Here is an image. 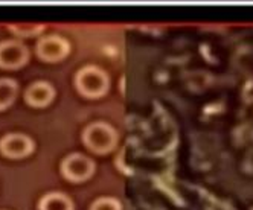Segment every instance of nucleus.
Segmentation results:
<instances>
[{
	"label": "nucleus",
	"instance_id": "9",
	"mask_svg": "<svg viewBox=\"0 0 253 210\" xmlns=\"http://www.w3.org/2000/svg\"><path fill=\"white\" fill-rule=\"evenodd\" d=\"M19 95V82L12 78H0V111L14 104Z\"/></svg>",
	"mask_w": 253,
	"mask_h": 210
},
{
	"label": "nucleus",
	"instance_id": "4",
	"mask_svg": "<svg viewBox=\"0 0 253 210\" xmlns=\"http://www.w3.org/2000/svg\"><path fill=\"white\" fill-rule=\"evenodd\" d=\"M95 171L93 162L87 155L75 152L67 155L61 162V174L63 177L72 183H81L90 178V175Z\"/></svg>",
	"mask_w": 253,
	"mask_h": 210
},
{
	"label": "nucleus",
	"instance_id": "1",
	"mask_svg": "<svg viewBox=\"0 0 253 210\" xmlns=\"http://www.w3.org/2000/svg\"><path fill=\"white\" fill-rule=\"evenodd\" d=\"M77 90L85 98H99L108 89V76L96 66H85L75 76Z\"/></svg>",
	"mask_w": 253,
	"mask_h": 210
},
{
	"label": "nucleus",
	"instance_id": "5",
	"mask_svg": "<svg viewBox=\"0 0 253 210\" xmlns=\"http://www.w3.org/2000/svg\"><path fill=\"white\" fill-rule=\"evenodd\" d=\"M29 49L19 40L0 41V67L2 69H19L29 61Z\"/></svg>",
	"mask_w": 253,
	"mask_h": 210
},
{
	"label": "nucleus",
	"instance_id": "10",
	"mask_svg": "<svg viewBox=\"0 0 253 210\" xmlns=\"http://www.w3.org/2000/svg\"><path fill=\"white\" fill-rule=\"evenodd\" d=\"M9 31L19 37H35L44 31L43 25H9Z\"/></svg>",
	"mask_w": 253,
	"mask_h": 210
},
{
	"label": "nucleus",
	"instance_id": "2",
	"mask_svg": "<svg viewBox=\"0 0 253 210\" xmlns=\"http://www.w3.org/2000/svg\"><path fill=\"white\" fill-rule=\"evenodd\" d=\"M83 140L88 149L102 154L113 149L118 142V133L105 122H93L84 130Z\"/></svg>",
	"mask_w": 253,
	"mask_h": 210
},
{
	"label": "nucleus",
	"instance_id": "8",
	"mask_svg": "<svg viewBox=\"0 0 253 210\" xmlns=\"http://www.w3.org/2000/svg\"><path fill=\"white\" fill-rule=\"evenodd\" d=\"M39 210H74V203L61 192H50L40 200Z\"/></svg>",
	"mask_w": 253,
	"mask_h": 210
},
{
	"label": "nucleus",
	"instance_id": "3",
	"mask_svg": "<svg viewBox=\"0 0 253 210\" xmlns=\"http://www.w3.org/2000/svg\"><path fill=\"white\" fill-rule=\"evenodd\" d=\"M35 52H37L39 58L46 63H58L69 55L70 44L58 34L43 35L35 44Z\"/></svg>",
	"mask_w": 253,
	"mask_h": 210
},
{
	"label": "nucleus",
	"instance_id": "7",
	"mask_svg": "<svg viewBox=\"0 0 253 210\" xmlns=\"http://www.w3.org/2000/svg\"><path fill=\"white\" fill-rule=\"evenodd\" d=\"M53 98H55V89L47 81H35L25 92L26 104L37 108L46 107V105H49L53 101Z\"/></svg>",
	"mask_w": 253,
	"mask_h": 210
},
{
	"label": "nucleus",
	"instance_id": "11",
	"mask_svg": "<svg viewBox=\"0 0 253 210\" xmlns=\"http://www.w3.org/2000/svg\"><path fill=\"white\" fill-rule=\"evenodd\" d=\"M90 210H121V206L113 198H99L92 204Z\"/></svg>",
	"mask_w": 253,
	"mask_h": 210
},
{
	"label": "nucleus",
	"instance_id": "6",
	"mask_svg": "<svg viewBox=\"0 0 253 210\" xmlns=\"http://www.w3.org/2000/svg\"><path fill=\"white\" fill-rule=\"evenodd\" d=\"M34 148V140L23 133H9L0 139V152L8 159H25Z\"/></svg>",
	"mask_w": 253,
	"mask_h": 210
}]
</instances>
